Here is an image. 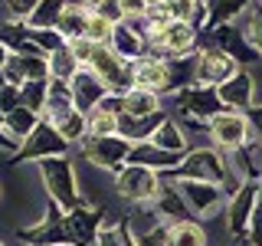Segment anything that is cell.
Segmentation results:
<instances>
[{
    "label": "cell",
    "instance_id": "cell-13",
    "mask_svg": "<svg viewBox=\"0 0 262 246\" xmlns=\"http://www.w3.org/2000/svg\"><path fill=\"white\" fill-rule=\"evenodd\" d=\"M112 49L121 56V59H141L144 56V49H147V39H144V33H141V27L138 23H131V20H125V23H118V27L112 30Z\"/></svg>",
    "mask_w": 262,
    "mask_h": 246
},
{
    "label": "cell",
    "instance_id": "cell-14",
    "mask_svg": "<svg viewBox=\"0 0 262 246\" xmlns=\"http://www.w3.org/2000/svg\"><path fill=\"white\" fill-rule=\"evenodd\" d=\"M180 158L184 154L164 151V148L151 145V141H138V145H131V154H128L125 164H141V168H151V171H170L180 164Z\"/></svg>",
    "mask_w": 262,
    "mask_h": 246
},
{
    "label": "cell",
    "instance_id": "cell-11",
    "mask_svg": "<svg viewBox=\"0 0 262 246\" xmlns=\"http://www.w3.org/2000/svg\"><path fill=\"white\" fill-rule=\"evenodd\" d=\"M69 92H72V105H76L82 115H89L105 95H108V89H105V82L98 79L92 69H85V66H82L76 76L69 79Z\"/></svg>",
    "mask_w": 262,
    "mask_h": 246
},
{
    "label": "cell",
    "instance_id": "cell-40",
    "mask_svg": "<svg viewBox=\"0 0 262 246\" xmlns=\"http://www.w3.org/2000/svg\"><path fill=\"white\" fill-rule=\"evenodd\" d=\"M0 125H4V112H0Z\"/></svg>",
    "mask_w": 262,
    "mask_h": 246
},
{
    "label": "cell",
    "instance_id": "cell-24",
    "mask_svg": "<svg viewBox=\"0 0 262 246\" xmlns=\"http://www.w3.org/2000/svg\"><path fill=\"white\" fill-rule=\"evenodd\" d=\"M85 10H82L79 4H66L62 7V16H59V36L62 39H72V36H82V30H85Z\"/></svg>",
    "mask_w": 262,
    "mask_h": 246
},
{
    "label": "cell",
    "instance_id": "cell-9",
    "mask_svg": "<svg viewBox=\"0 0 262 246\" xmlns=\"http://www.w3.org/2000/svg\"><path fill=\"white\" fill-rule=\"evenodd\" d=\"M154 49H161L164 59H184L196 49V27L193 23H180V20H170L158 36L151 39Z\"/></svg>",
    "mask_w": 262,
    "mask_h": 246
},
{
    "label": "cell",
    "instance_id": "cell-22",
    "mask_svg": "<svg viewBox=\"0 0 262 246\" xmlns=\"http://www.w3.org/2000/svg\"><path fill=\"white\" fill-rule=\"evenodd\" d=\"M167 246H207V233L193 220H177L167 223Z\"/></svg>",
    "mask_w": 262,
    "mask_h": 246
},
{
    "label": "cell",
    "instance_id": "cell-34",
    "mask_svg": "<svg viewBox=\"0 0 262 246\" xmlns=\"http://www.w3.org/2000/svg\"><path fill=\"white\" fill-rule=\"evenodd\" d=\"M246 39H249V46L256 49V53H262V13L252 16L249 23V33H246Z\"/></svg>",
    "mask_w": 262,
    "mask_h": 246
},
{
    "label": "cell",
    "instance_id": "cell-37",
    "mask_svg": "<svg viewBox=\"0 0 262 246\" xmlns=\"http://www.w3.org/2000/svg\"><path fill=\"white\" fill-rule=\"evenodd\" d=\"M7 59H10V49H7L4 43H0V69H4V66H7Z\"/></svg>",
    "mask_w": 262,
    "mask_h": 246
},
{
    "label": "cell",
    "instance_id": "cell-27",
    "mask_svg": "<svg viewBox=\"0 0 262 246\" xmlns=\"http://www.w3.org/2000/svg\"><path fill=\"white\" fill-rule=\"evenodd\" d=\"M207 7H210V23H223L239 10H246V0H207Z\"/></svg>",
    "mask_w": 262,
    "mask_h": 246
},
{
    "label": "cell",
    "instance_id": "cell-36",
    "mask_svg": "<svg viewBox=\"0 0 262 246\" xmlns=\"http://www.w3.org/2000/svg\"><path fill=\"white\" fill-rule=\"evenodd\" d=\"M76 4H79V7H82L85 13H98V7H102L105 0H76Z\"/></svg>",
    "mask_w": 262,
    "mask_h": 246
},
{
    "label": "cell",
    "instance_id": "cell-32",
    "mask_svg": "<svg viewBox=\"0 0 262 246\" xmlns=\"http://www.w3.org/2000/svg\"><path fill=\"white\" fill-rule=\"evenodd\" d=\"M118 4H121V10H125V20H131V23L144 20V13H147L144 0H118Z\"/></svg>",
    "mask_w": 262,
    "mask_h": 246
},
{
    "label": "cell",
    "instance_id": "cell-30",
    "mask_svg": "<svg viewBox=\"0 0 262 246\" xmlns=\"http://www.w3.org/2000/svg\"><path fill=\"white\" fill-rule=\"evenodd\" d=\"M98 16H105V20H108L112 27L125 23V10H121V4H118V0H105V4L98 7Z\"/></svg>",
    "mask_w": 262,
    "mask_h": 246
},
{
    "label": "cell",
    "instance_id": "cell-12",
    "mask_svg": "<svg viewBox=\"0 0 262 246\" xmlns=\"http://www.w3.org/2000/svg\"><path fill=\"white\" fill-rule=\"evenodd\" d=\"M131 89H147V92H167V59L164 56H141L131 66Z\"/></svg>",
    "mask_w": 262,
    "mask_h": 246
},
{
    "label": "cell",
    "instance_id": "cell-7",
    "mask_svg": "<svg viewBox=\"0 0 262 246\" xmlns=\"http://www.w3.org/2000/svg\"><path fill=\"white\" fill-rule=\"evenodd\" d=\"M85 161L95 164V168L102 171H115L118 174V168L128 161L131 154V141H125L121 135H112V138H85Z\"/></svg>",
    "mask_w": 262,
    "mask_h": 246
},
{
    "label": "cell",
    "instance_id": "cell-6",
    "mask_svg": "<svg viewBox=\"0 0 262 246\" xmlns=\"http://www.w3.org/2000/svg\"><path fill=\"white\" fill-rule=\"evenodd\" d=\"M177 105L180 112H184V121L187 125H210V118L216 112H223V102H220V95L213 92L207 86H187L177 92Z\"/></svg>",
    "mask_w": 262,
    "mask_h": 246
},
{
    "label": "cell",
    "instance_id": "cell-5",
    "mask_svg": "<svg viewBox=\"0 0 262 246\" xmlns=\"http://www.w3.org/2000/svg\"><path fill=\"white\" fill-rule=\"evenodd\" d=\"M174 184H177V194L184 197L187 210L200 220L213 217L226 200V191L220 184H210V180H174Z\"/></svg>",
    "mask_w": 262,
    "mask_h": 246
},
{
    "label": "cell",
    "instance_id": "cell-3",
    "mask_svg": "<svg viewBox=\"0 0 262 246\" xmlns=\"http://www.w3.org/2000/svg\"><path fill=\"white\" fill-rule=\"evenodd\" d=\"M226 177V161L210 148L190 151L187 158H180L177 168L167 171V180H210V184H223Z\"/></svg>",
    "mask_w": 262,
    "mask_h": 246
},
{
    "label": "cell",
    "instance_id": "cell-23",
    "mask_svg": "<svg viewBox=\"0 0 262 246\" xmlns=\"http://www.w3.org/2000/svg\"><path fill=\"white\" fill-rule=\"evenodd\" d=\"M46 59H49V79H62V82H69V79H72V76H76V72L82 69L79 59H76V56H72L66 46L53 49V53H49Z\"/></svg>",
    "mask_w": 262,
    "mask_h": 246
},
{
    "label": "cell",
    "instance_id": "cell-20",
    "mask_svg": "<svg viewBox=\"0 0 262 246\" xmlns=\"http://www.w3.org/2000/svg\"><path fill=\"white\" fill-rule=\"evenodd\" d=\"M49 125L59 131V138L69 145V141H79V138L89 135V115H82L79 109H66L62 115H56Z\"/></svg>",
    "mask_w": 262,
    "mask_h": 246
},
{
    "label": "cell",
    "instance_id": "cell-16",
    "mask_svg": "<svg viewBox=\"0 0 262 246\" xmlns=\"http://www.w3.org/2000/svg\"><path fill=\"white\" fill-rule=\"evenodd\" d=\"M161 112V95L147 92V89H128L121 95V115L128 118H144V115H158Z\"/></svg>",
    "mask_w": 262,
    "mask_h": 246
},
{
    "label": "cell",
    "instance_id": "cell-35",
    "mask_svg": "<svg viewBox=\"0 0 262 246\" xmlns=\"http://www.w3.org/2000/svg\"><path fill=\"white\" fill-rule=\"evenodd\" d=\"M0 151H13V154L20 151V141H13V138L4 131V125H0Z\"/></svg>",
    "mask_w": 262,
    "mask_h": 246
},
{
    "label": "cell",
    "instance_id": "cell-38",
    "mask_svg": "<svg viewBox=\"0 0 262 246\" xmlns=\"http://www.w3.org/2000/svg\"><path fill=\"white\" fill-rule=\"evenodd\" d=\"M144 4H147V7H158V4H164V0H144Z\"/></svg>",
    "mask_w": 262,
    "mask_h": 246
},
{
    "label": "cell",
    "instance_id": "cell-8",
    "mask_svg": "<svg viewBox=\"0 0 262 246\" xmlns=\"http://www.w3.org/2000/svg\"><path fill=\"white\" fill-rule=\"evenodd\" d=\"M239 72V63L233 59L229 53H223V49H207V53L196 56V72H193V82L196 86H223V82H229Z\"/></svg>",
    "mask_w": 262,
    "mask_h": 246
},
{
    "label": "cell",
    "instance_id": "cell-17",
    "mask_svg": "<svg viewBox=\"0 0 262 246\" xmlns=\"http://www.w3.org/2000/svg\"><path fill=\"white\" fill-rule=\"evenodd\" d=\"M252 207H256V184H243L239 191L229 197V230L249 227Z\"/></svg>",
    "mask_w": 262,
    "mask_h": 246
},
{
    "label": "cell",
    "instance_id": "cell-26",
    "mask_svg": "<svg viewBox=\"0 0 262 246\" xmlns=\"http://www.w3.org/2000/svg\"><path fill=\"white\" fill-rule=\"evenodd\" d=\"M46 82H27V86L20 89V105H27L30 112L43 115V109H46Z\"/></svg>",
    "mask_w": 262,
    "mask_h": 246
},
{
    "label": "cell",
    "instance_id": "cell-10",
    "mask_svg": "<svg viewBox=\"0 0 262 246\" xmlns=\"http://www.w3.org/2000/svg\"><path fill=\"white\" fill-rule=\"evenodd\" d=\"M56 154H66V141L59 138V131L49 125V121H39L36 131L20 145L16 161H27V158H39V161H43V158H56Z\"/></svg>",
    "mask_w": 262,
    "mask_h": 246
},
{
    "label": "cell",
    "instance_id": "cell-18",
    "mask_svg": "<svg viewBox=\"0 0 262 246\" xmlns=\"http://www.w3.org/2000/svg\"><path fill=\"white\" fill-rule=\"evenodd\" d=\"M151 145L164 148V151H174V154H184L187 151V131L180 128L177 118H164L158 128H154V135L147 138Z\"/></svg>",
    "mask_w": 262,
    "mask_h": 246
},
{
    "label": "cell",
    "instance_id": "cell-29",
    "mask_svg": "<svg viewBox=\"0 0 262 246\" xmlns=\"http://www.w3.org/2000/svg\"><path fill=\"white\" fill-rule=\"evenodd\" d=\"M66 49H69L72 56L79 59V66H89V59H92V43H89L85 36H72V39H66Z\"/></svg>",
    "mask_w": 262,
    "mask_h": 246
},
{
    "label": "cell",
    "instance_id": "cell-2",
    "mask_svg": "<svg viewBox=\"0 0 262 246\" xmlns=\"http://www.w3.org/2000/svg\"><path fill=\"white\" fill-rule=\"evenodd\" d=\"M210 138L216 148H223V151H236V148H243L246 141H252V121L249 115L239 112V109H226V112H216L210 118Z\"/></svg>",
    "mask_w": 262,
    "mask_h": 246
},
{
    "label": "cell",
    "instance_id": "cell-33",
    "mask_svg": "<svg viewBox=\"0 0 262 246\" xmlns=\"http://www.w3.org/2000/svg\"><path fill=\"white\" fill-rule=\"evenodd\" d=\"M249 233H252V243L262 246V200H256V207H252V217H249Z\"/></svg>",
    "mask_w": 262,
    "mask_h": 246
},
{
    "label": "cell",
    "instance_id": "cell-4",
    "mask_svg": "<svg viewBox=\"0 0 262 246\" xmlns=\"http://www.w3.org/2000/svg\"><path fill=\"white\" fill-rule=\"evenodd\" d=\"M115 191L131 203H151L161 191V177L158 171L141 168V164H125L115 174Z\"/></svg>",
    "mask_w": 262,
    "mask_h": 246
},
{
    "label": "cell",
    "instance_id": "cell-28",
    "mask_svg": "<svg viewBox=\"0 0 262 246\" xmlns=\"http://www.w3.org/2000/svg\"><path fill=\"white\" fill-rule=\"evenodd\" d=\"M36 4L39 0H4V10H7V23L10 20H27V16L36 10Z\"/></svg>",
    "mask_w": 262,
    "mask_h": 246
},
{
    "label": "cell",
    "instance_id": "cell-41",
    "mask_svg": "<svg viewBox=\"0 0 262 246\" xmlns=\"http://www.w3.org/2000/svg\"><path fill=\"white\" fill-rule=\"evenodd\" d=\"M0 197H4V184H0Z\"/></svg>",
    "mask_w": 262,
    "mask_h": 246
},
{
    "label": "cell",
    "instance_id": "cell-39",
    "mask_svg": "<svg viewBox=\"0 0 262 246\" xmlns=\"http://www.w3.org/2000/svg\"><path fill=\"white\" fill-rule=\"evenodd\" d=\"M4 86H7V82H4V72H0V89H4Z\"/></svg>",
    "mask_w": 262,
    "mask_h": 246
},
{
    "label": "cell",
    "instance_id": "cell-25",
    "mask_svg": "<svg viewBox=\"0 0 262 246\" xmlns=\"http://www.w3.org/2000/svg\"><path fill=\"white\" fill-rule=\"evenodd\" d=\"M112 30H115V27L105 20V16L89 13V16H85V30H82V36H85L92 46H112Z\"/></svg>",
    "mask_w": 262,
    "mask_h": 246
},
{
    "label": "cell",
    "instance_id": "cell-15",
    "mask_svg": "<svg viewBox=\"0 0 262 246\" xmlns=\"http://www.w3.org/2000/svg\"><path fill=\"white\" fill-rule=\"evenodd\" d=\"M216 95H220V102L223 105H229V109H249L252 105V76L249 72H236L229 82H223V86L216 89Z\"/></svg>",
    "mask_w": 262,
    "mask_h": 246
},
{
    "label": "cell",
    "instance_id": "cell-21",
    "mask_svg": "<svg viewBox=\"0 0 262 246\" xmlns=\"http://www.w3.org/2000/svg\"><path fill=\"white\" fill-rule=\"evenodd\" d=\"M62 7H66V0H39L36 10L23 20V27L27 30H56L59 16H62Z\"/></svg>",
    "mask_w": 262,
    "mask_h": 246
},
{
    "label": "cell",
    "instance_id": "cell-42",
    "mask_svg": "<svg viewBox=\"0 0 262 246\" xmlns=\"http://www.w3.org/2000/svg\"><path fill=\"white\" fill-rule=\"evenodd\" d=\"M0 246H4V243H0Z\"/></svg>",
    "mask_w": 262,
    "mask_h": 246
},
{
    "label": "cell",
    "instance_id": "cell-19",
    "mask_svg": "<svg viewBox=\"0 0 262 246\" xmlns=\"http://www.w3.org/2000/svg\"><path fill=\"white\" fill-rule=\"evenodd\" d=\"M39 121H43V118H39L36 112H30L27 105H20V109H13L10 115H4V131L13 138V141H20V145H23V141H27V138L33 135V131H36Z\"/></svg>",
    "mask_w": 262,
    "mask_h": 246
},
{
    "label": "cell",
    "instance_id": "cell-31",
    "mask_svg": "<svg viewBox=\"0 0 262 246\" xmlns=\"http://www.w3.org/2000/svg\"><path fill=\"white\" fill-rule=\"evenodd\" d=\"M13 109H20V89L4 86V89H0V112H4V115H10Z\"/></svg>",
    "mask_w": 262,
    "mask_h": 246
},
{
    "label": "cell",
    "instance_id": "cell-1",
    "mask_svg": "<svg viewBox=\"0 0 262 246\" xmlns=\"http://www.w3.org/2000/svg\"><path fill=\"white\" fill-rule=\"evenodd\" d=\"M39 180H43L49 200L56 203L62 213L79 207V187H76V171L66 154H56V158H43L39 161Z\"/></svg>",
    "mask_w": 262,
    "mask_h": 246
}]
</instances>
